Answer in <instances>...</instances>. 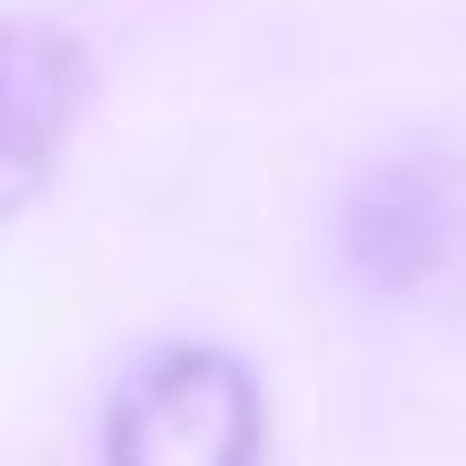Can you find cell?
I'll return each instance as SVG.
<instances>
[{"label": "cell", "mask_w": 466, "mask_h": 466, "mask_svg": "<svg viewBox=\"0 0 466 466\" xmlns=\"http://www.w3.org/2000/svg\"><path fill=\"white\" fill-rule=\"evenodd\" d=\"M78 113V52L61 35L0 26V225L44 190Z\"/></svg>", "instance_id": "obj_3"}, {"label": "cell", "mask_w": 466, "mask_h": 466, "mask_svg": "<svg viewBox=\"0 0 466 466\" xmlns=\"http://www.w3.org/2000/svg\"><path fill=\"white\" fill-rule=\"evenodd\" d=\"M113 466H250L259 450V406L250 380L217 354H165L104 432Z\"/></svg>", "instance_id": "obj_1"}, {"label": "cell", "mask_w": 466, "mask_h": 466, "mask_svg": "<svg viewBox=\"0 0 466 466\" xmlns=\"http://www.w3.org/2000/svg\"><path fill=\"white\" fill-rule=\"evenodd\" d=\"M354 250H363V277L406 285V294H441L466 277V173L441 156L380 173L354 208Z\"/></svg>", "instance_id": "obj_2"}]
</instances>
